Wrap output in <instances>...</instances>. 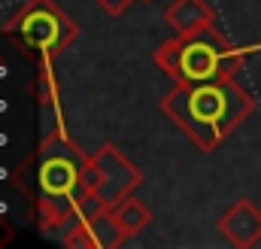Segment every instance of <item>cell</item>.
<instances>
[{"label": "cell", "instance_id": "cell-7", "mask_svg": "<svg viewBox=\"0 0 261 249\" xmlns=\"http://www.w3.org/2000/svg\"><path fill=\"white\" fill-rule=\"evenodd\" d=\"M164 21H167V28L173 34L189 37V34H195L200 28L216 24V9L206 0H173L164 9Z\"/></svg>", "mask_w": 261, "mask_h": 249}, {"label": "cell", "instance_id": "cell-2", "mask_svg": "<svg viewBox=\"0 0 261 249\" xmlns=\"http://www.w3.org/2000/svg\"><path fill=\"white\" fill-rule=\"evenodd\" d=\"M6 34H15L21 46L40 61H52L76 40L79 28L55 0H28L6 21Z\"/></svg>", "mask_w": 261, "mask_h": 249}, {"label": "cell", "instance_id": "cell-12", "mask_svg": "<svg viewBox=\"0 0 261 249\" xmlns=\"http://www.w3.org/2000/svg\"><path fill=\"white\" fill-rule=\"evenodd\" d=\"M61 246H67V249H97V240H94V234H91V225L76 216V222L67 228Z\"/></svg>", "mask_w": 261, "mask_h": 249}, {"label": "cell", "instance_id": "cell-1", "mask_svg": "<svg viewBox=\"0 0 261 249\" xmlns=\"http://www.w3.org/2000/svg\"><path fill=\"white\" fill-rule=\"evenodd\" d=\"M255 110V101L234 82H176L161 97V113L176 124L197 149H216L237 124Z\"/></svg>", "mask_w": 261, "mask_h": 249}, {"label": "cell", "instance_id": "cell-6", "mask_svg": "<svg viewBox=\"0 0 261 249\" xmlns=\"http://www.w3.org/2000/svg\"><path fill=\"white\" fill-rule=\"evenodd\" d=\"M219 231H222V237H228V243H234V246H240V249L255 246V243L261 240V213H258V207H255L252 201H246V197L234 201V204L222 213Z\"/></svg>", "mask_w": 261, "mask_h": 249}, {"label": "cell", "instance_id": "cell-9", "mask_svg": "<svg viewBox=\"0 0 261 249\" xmlns=\"http://www.w3.org/2000/svg\"><path fill=\"white\" fill-rule=\"evenodd\" d=\"M113 216L119 219V225H122V231H125L128 237L140 234V231L149 228V222H152V210H149L143 201H137V197L119 201V204L113 207Z\"/></svg>", "mask_w": 261, "mask_h": 249}, {"label": "cell", "instance_id": "cell-10", "mask_svg": "<svg viewBox=\"0 0 261 249\" xmlns=\"http://www.w3.org/2000/svg\"><path fill=\"white\" fill-rule=\"evenodd\" d=\"M85 222L91 225V234H94V240H97V249H116L128 240V234L122 231V225H119V219L113 216V210H107V213H100V216H94V219H85Z\"/></svg>", "mask_w": 261, "mask_h": 249}, {"label": "cell", "instance_id": "cell-5", "mask_svg": "<svg viewBox=\"0 0 261 249\" xmlns=\"http://www.w3.org/2000/svg\"><path fill=\"white\" fill-rule=\"evenodd\" d=\"M140 186H143V170L113 143L100 146L82 170V188H91L110 210L119 201L130 197Z\"/></svg>", "mask_w": 261, "mask_h": 249}, {"label": "cell", "instance_id": "cell-8", "mask_svg": "<svg viewBox=\"0 0 261 249\" xmlns=\"http://www.w3.org/2000/svg\"><path fill=\"white\" fill-rule=\"evenodd\" d=\"M76 219V194H37V225L43 234L67 228Z\"/></svg>", "mask_w": 261, "mask_h": 249}, {"label": "cell", "instance_id": "cell-3", "mask_svg": "<svg viewBox=\"0 0 261 249\" xmlns=\"http://www.w3.org/2000/svg\"><path fill=\"white\" fill-rule=\"evenodd\" d=\"M243 55L234 43L216 31V24L200 28L195 34L182 37L179 46V82H222L234 79L240 70Z\"/></svg>", "mask_w": 261, "mask_h": 249}, {"label": "cell", "instance_id": "cell-11", "mask_svg": "<svg viewBox=\"0 0 261 249\" xmlns=\"http://www.w3.org/2000/svg\"><path fill=\"white\" fill-rule=\"evenodd\" d=\"M179 46H182V37L176 34V37H170L167 43H161V46L155 49V64H158L173 82H179Z\"/></svg>", "mask_w": 261, "mask_h": 249}, {"label": "cell", "instance_id": "cell-14", "mask_svg": "<svg viewBox=\"0 0 261 249\" xmlns=\"http://www.w3.org/2000/svg\"><path fill=\"white\" fill-rule=\"evenodd\" d=\"M94 3H97L107 15H122L125 9H130V3H134V0H94Z\"/></svg>", "mask_w": 261, "mask_h": 249}, {"label": "cell", "instance_id": "cell-13", "mask_svg": "<svg viewBox=\"0 0 261 249\" xmlns=\"http://www.w3.org/2000/svg\"><path fill=\"white\" fill-rule=\"evenodd\" d=\"M110 207L91 191V188H79V194H76V216L79 219H94V216H100V213H107Z\"/></svg>", "mask_w": 261, "mask_h": 249}, {"label": "cell", "instance_id": "cell-4", "mask_svg": "<svg viewBox=\"0 0 261 249\" xmlns=\"http://www.w3.org/2000/svg\"><path fill=\"white\" fill-rule=\"evenodd\" d=\"M88 155L64 134L49 131L37 149V194H79Z\"/></svg>", "mask_w": 261, "mask_h": 249}]
</instances>
